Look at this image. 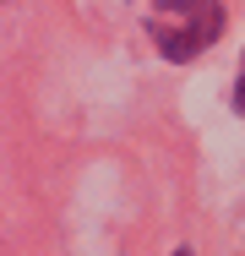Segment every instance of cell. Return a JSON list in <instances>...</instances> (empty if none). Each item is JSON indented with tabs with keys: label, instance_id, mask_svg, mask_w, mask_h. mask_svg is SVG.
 I'll use <instances>...</instances> for the list:
<instances>
[{
	"label": "cell",
	"instance_id": "cell-3",
	"mask_svg": "<svg viewBox=\"0 0 245 256\" xmlns=\"http://www.w3.org/2000/svg\"><path fill=\"white\" fill-rule=\"evenodd\" d=\"M174 256H191V251H174Z\"/></svg>",
	"mask_w": 245,
	"mask_h": 256
},
{
	"label": "cell",
	"instance_id": "cell-1",
	"mask_svg": "<svg viewBox=\"0 0 245 256\" xmlns=\"http://www.w3.org/2000/svg\"><path fill=\"white\" fill-rule=\"evenodd\" d=\"M147 33L164 60H196L224 33V0H152Z\"/></svg>",
	"mask_w": 245,
	"mask_h": 256
},
{
	"label": "cell",
	"instance_id": "cell-2",
	"mask_svg": "<svg viewBox=\"0 0 245 256\" xmlns=\"http://www.w3.org/2000/svg\"><path fill=\"white\" fill-rule=\"evenodd\" d=\"M234 109L245 114V66H240V88H234Z\"/></svg>",
	"mask_w": 245,
	"mask_h": 256
}]
</instances>
